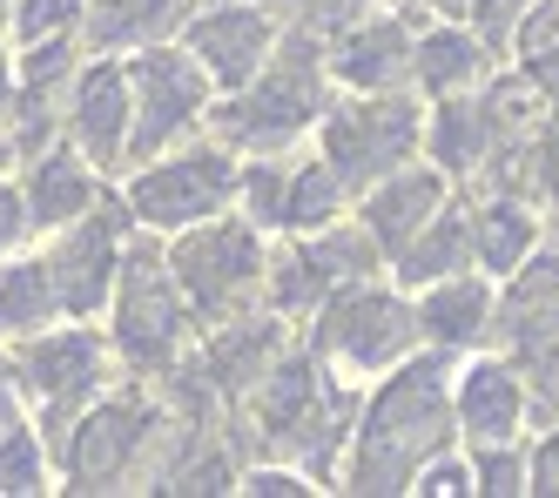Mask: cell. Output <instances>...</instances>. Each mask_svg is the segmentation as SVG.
Listing matches in <instances>:
<instances>
[{
	"label": "cell",
	"mask_w": 559,
	"mask_h": 498,
	"mask_svg": "<svg viewBox=\"0 0 559 498\" xmlns=\"http://www.w3.org/2000/svg\"><path fill=\"white\" fill-rule=\"evenodd\" d=\"M512 68L533 81V95L546 102V115H559V48H546V55H512Z\"/></svg>",
	"instance_id": "obj_36"
},
{
	"label": "cell",
	"mask_w": 559,
	"mask_h": 498,
	"mask_svg": "<svg viewBox=\"0 0 559 498\" xmlns=\"http://www.w3.org/2000/svg\"><path fill=\"white\" fill-rule=\"evenodd\" d=\"M331 95H337V81H331V61H324V40L304 34V27H284L276 55L243 88L216 95L210 135L229 142L236 155H297V149H310Z\"/></svg>",
	"instance_id": "obj_4"
},
{
	"label": "cell",
	"mask_w": 559,
	"mask_h": 498,
	"mask_svg": "<svg viewBox=\"0 0 559 498\" xmlns=\"http://www.w3.org/2000/svg\"><path fill=\"white\" fill-rule=\"evenodd\" d=\"M526 195L546 210V223L559 229V115L533 135V155H526Z\"/></svg>",
	"instance_id": "obj_32"
},
{
	"label": "cell",
	"mask_w": 559,
	"mask_h": 498,
	"mask_svg": "<svg viewBox=\"0 0 559 498\" xmlns=\"http://www.w3.org/2000/svg\"><path fill=\"white\" fill-rule=\"evenodd\" d=\"M384 270V249L365 236V223L344 216L331 229H310V236H270V283H263V304L276 317L304 323L331 289L357 283V276H378Z\"/></svg>",
	"instance_id": "obj_12"
},
{
	"label": "cell",
	"mask_w": 559,
	"mask_h": 498,
	"mask_svg": "<svg viewBox=\"0 0 559 498\" xmlns=\"http://www.w3.org/2000/svg\"><path fill=\"white\" fill-rule=\"evenodd\" d=\"M14 48H8V34H0V121H8V108H14Z\"/></svg>",
	"instance_id": "obj_37"
},
{
	"label": "cell",
	"mask_w": 559,
	"mask_h": 498,
	"mask_svg": "<svg viewBox=\"0 0 559 498\" xmlns=\"http://www.w3.org/2000/svg\"><path fill=\"white\" fill-rule=\"evenodd\" d=\"M506 68L499 48H486L465 21H418V48H412V88L425 102H452L478 95L486 81Z\"/></svg>",
	"instance_id": "obj_22"
},
{
	"label": "cell",
	"mask_w": 559,
	"mask_h": 498,
	"mask_svg": "<svg viewBox=\"0 0 559 498\" xmlns=\"http://www.w3.org/2000/svg\"><path fill=\"white\" fill-rule=\"evenodd\" d=\"M405 8H412L418 21H459V14H465V0H405Z\"/></svg>",
	"instance_id": "obj_38"
},
{
	"label": "cell",
	"mask_w": 559,
	"mask_h": 498,
	"mask_svg": "<svg viewBox=\"0 0 559 498\" xmlns=\"http://www.w3.org/2000/svg\"><path fill=\"white\" fill-rule=\"evenodd\" d=\"M526 14H533V0H465L459 21L486 40V48H499L512 61V40H519V27H526Z\"/></svg>",
	"instance_id": "obj_31"
},
{
	"label": "cell",
	"mask_w": 559,
	"mask_h": 498,
	"mask_svg": "<svg viewBox=\"0 0 559 498\" xmlns=\"http://www.w3.org/2000/svg\"><path fill=\"white\" fill-rule=\"evenodd\" d=\"M236 169H243V155L216 135H195L169 155H148L135 169L115 176V195H122V210L135 229L148 236H176L189 223H210L223 210H236Z\"/></svg>",
	"instance_id": "obj_8"
},
{
	"label": "cell",
	"mask_w": 559,
	"mask_h": 498,
	"mask_svg": "<svg viewBox=\"0 0 559 498\" xmlns=\"http://www.w3.org/2000/svg\"><path fill=\"white\" fill-rule=\"evenodd\" d=\"M129 236H135V223H129V210H122V195H115V189L95 202L88 216H74V223H61L55 236H41V257H48V276H55V289H61V310H68V317L102 323Z\"/></svg>",
	"instance_id": "obj_13"
},
{
	"label": "cell",
	"mask_w": 559,
	"mask_h": 498,
	"mask_svg": "<svg viewBox=\"0 0 559 498\" xmlns=\"http://www.w3.org/2000/svg\"><path fill=\"white\" fill-rule=\"evenodd\" d=\"M14 182H21V195H27L34 242L55 236V229L74 223V216H88L95 202L115 189V176H102L95 162H88L82 149H68V142H48V149L21 155V162H14Z\"/></svg>",
	"instance_id": "obj_19"
},
{
	"label": "cell",
	"mask_w": 559,
	"mask_h": 498,
	"mask_svg": "<svg viewBox=\"0 0 559 498\" xmlns=\"http://www.w3.org/2000/svg\"><path fill=\"white\" fill-rule=\"evenodd\" d=\"M129 68V102H135V121H129V169L148 155H169L195 135H210V115H216V88L210 74L189 61L182 40H155V48H135L122 55Z\"/></svg>",
	"instance_id": "obj_11"
},
{
	"label": "cell",
	"mask_w": 559,
	"mask_h": 498,
	"mask_svg": "<svg viewBox=\"0 0 559 498\" xmlns=\"http://www.w3.org/2000/svg\"><path fill=\"white\" fill-rule=\"evenodd\" d=\"M14 162H21L14 155V135H8V121H0V169H14Z\"/></svg>",
	"instance_id": "obj_39"
},
{
	"label": "cell",
	"mask_w": 559,
	"mask_h": 498,
	"mask_svg": "<svg viewBox=\"0 0 559 498\" xmlns=\"http://www.w3.org/2000/svg\"><path fill=\"white\" fill-rule=\"evenodd\" d=\"M236 498H324V485H317L304 465H290V459H243Z\"/></svg>",
	"instance_id": "obj_29"
},
{
	"label": "cell",
	"mask_w": 559,
	"mask_h": 498,
	"mask_svg": "<svg viewBox=\"0 0 559 498\" xmlns=\"http://www.w3.org/2000/svg\"><path fill=\"white\" fill-rule=\"evenodd\" d=\"M452 195H459V189H452V176H445V169H431V162L418 155V162H405V169H391L384 182H371L365 195L350 202V216L365 223V236L384 249V263H391L397 249H405V242H412L438 210H445Z\"/></svg>",
	"instance_id": "obj_20"
},
{
	"label": "cell",
	"mask_w": 559,
	"mask_h": 498,
	"mask_svg": "<svg viewBox=\"0 0 559 498\" xmlns=\"http://www.w3.org/2000/svg\"><path fill=\"white\" fill-rule=\"evenodd\" d=\"M88 27V0H8V48H34V40H61Z\"/></svg>",
	"instance_id": "obj_27"
},
{
	"label": "cell",
	"mask_w": 559,
	"mask_h": 498,
	"mask_svg": "<svg viewBox=\"0 0 559 498\" xmlns=\"http://www.w3.org/2000/svg\"><path fill=\"white\" fill-rule=\"evenodd\" d=\"M452 364L459 357L418 344L405 364H391L384 378H371L365 391H357L350 444H344V465H337V491L344 498H405L418 465L459 444Z\"/></svg>",
	"instance_id": "obj_1"
},
{
	"label": "cell",
	"mask_w": 559,
	"mask_h": 498,
	"mask_svg": "<svg viewBox=\"0 0 559 498\" xmlns=\"http://www.w3.org/2000/svg\"><path fill=\"white\" fill-rule=\"evenodd\" d=\"M412 310H418L425 351L472 357V351L499 344V276H486V270H452V276L412 289Z\"/></svg>",
	"instance_id": "obj_18"
},
{
	"label": "cell",
	"mask_w": 559,
	"mask_h": 498,
	"mask_svg": "<svg viewBox=\"0 0 559 498\" xmlns=\"http://www.w3.org/2000/svg\"><path fill=\"white\" fill-rule=\"evenodd\" d=\"M344 216H350V189L331 176V162L317 149L284 155V189H276L270 236H310V229H331Z\"/></svg>",
	"instance_id": "obj_23"
},
{
	"label": "cell",
	"mask_w": 559,
	"mask_h": 498,
	"mask_svg": "<svg viewBox=\"0 0 559 498\" xmlns=\"http://www.w3.org/2000/svg\"><path fill=\"white\" fill-rule=\"evenodd\" d=\"M310 149L331 162V176L350 189V202L391 169L425 155V95L418 88H384V95H331Z\"/></svg>",
	"instance_id": "obj_9"
},
{
	"label": "cell",
	"mask_w": 559,
	"mask_h": 498,
	"mask_svg": "<svg viewBox=\"0 0 559 498\" xmlns=\"http://www.w3.org/2000/svg\"><path fill=\"white\" fill-rule=\"evenodd\" d=\"M472 498H526V444H465Z\"/></svg>",
	"instance_id": "obj_28"
},
{
	"label": "cell",
	"mask_w": 559,
	"mask_h": 498,
	"mask_svg": "<svg viewBox=\"0 0 559 498\" xmlns=\"http://www.w3.org/2000/svg\"><path fill=\"white\" fill-rule=\"evenodd\" d=\"M412 48H418V14L405 0L357 14L324 40V61L337 95H384V88H412Z\"/></svg>",
	"instance_id": "obj_17"
},
{
	"label": "cell",
	"mask_w": 559,
	"mask_h": 498,
	"mask_svg": "<svg viewBox=\"0 0 559 498\" xmlns=\"http://www.w3.org/2000/svg\"><path fill=\"white\" fill-rule=\"evenodd\" d=\"M526 498H559V418L533 425L526 438Z\"/></svg>",
	"instance_id": "obj_34"
},
{
	"label": "cell",
	"mask_w": 559,
	"mask_h": 498,
	"mask_svg": "<svg viewBox=\"0 0 559 498\" xmlns=\"http://www.w3.org/2000/svg\"><path fill=\"white\" fill-rule=\"evenodd\" d=\"M129 121H135V102H129V68L122 55H82L68 81V102H61V142L82 149L102 176H122L129 169Z\"/></svg>",
	"instance_id": "obj_15"
},
{
	"label": "cell",
	"mask_w": 559,
	"mask_h": 498,
	"mask_svg": "<svg viewBox=\"0 0 559 498\" xmlns=\"http://www.w3.org/2000/svg\"><path fill=\"white\" fill-rule=\"evenodd\" d=\"M176 404L155 391L148 378L108 384L82 418H68L55 431V478L74 498H115V491H148L155 465L169 451Z\"/></svg>",
	"instance_id": "obj_3"
},
{
	"label": "cell",
	"mask_w": 559,
	"mask_h": 498,
	"mask_svg": "<svg viewBox=\"0 0 559 498\" xmlns=\"http://www.w3.org/2000/svg\"><path fill=\"white\" fill-rule=\"evenodd\" d=\"M61 289L48 276V257H41V242H27L14 249V257H0V344H21L34 337V330H48L61 323Z\"/></svg>",
	"instance_id": "obj_25"
},
{
	"label": "cell",
	"mask_w": 559,
	"mask_h": 498,
	"mask_svg": "<svg viewBox=\"0 0 559 498\" xmlns=\"http://www.w3.org/2000/svg\"><path fill=\"white\" fill-rule=\"evenodd\" d=\"M276 21L284 27H304L317 40H331L337 27H350L357 14H371V8H391V0H270Z\"/></svg>",
	"instance_id": "obj_30"
},
{
	"label": "cell",
	"mask_w": 559,
	"mask_h": 498,
	"mask_svg": "<svg viewBox=\"0 0 559 498\" xmlns=\"http://www.w3.org/2000/svg\"><path fill=\"white\" fill-rule=\"evenodd\" d=\"M169 242V270L182 283V297L195 310V330L229 323V317H250L263 310V283H270V236L243 216V210H223L210 223H189Z\"/></svg>",
	"instance_id": "obj_7"
},
{
	"label": "cell",
	"mask_w": 559,
	"mask_h": 498,
	"mask_svg": "<svg viewBox=\"0 0 559 498\" xmlns=\"http://www.w3.org/2000/svg\"><path fill=\"white\" fill-rule=\"evenodd\" d=\"M34 242V223H27V195L14 182V169H0V257H14V249Z\"/></svg>",
	"instance_id": "obj_35"
},
{
	"label": "cell",
	"mask_w": 559,
	"mask_h": 498,
	"mask_svg": "<svg viewBox=\"0 0 559 498\" xmlns=\"http://www.w3.org/2000/svg\"><path fill=\"white\" fill-rule=\"evenodd\" d=\"M405 498H472V459H465V444H452V451H438V459H425Z\"/></svg>",
	"instance_id": "obj_33"
},
{
	"label": "cell",
	"mask_w": 559,
	"mask_h": 498,
	"mask_svg": "<svg viewBox=\"0 0 559 498\" xmlns=\"http://www.w3.org/2000/svg\"><path fill=\"white\" fill-rule=\"evenodd\" d=\"M304 351L331 370L337 384L365 391L371 378H384L391 364H405L418 351V310H412V289L391 283V270L378 276H357L344 289H331L304 323H297Z\"/></svg>",
	"instance_id": "obj_5"
},
{
	"label": "cell",
	"mask_w": 559,
	"mask_h": 498,
	"mask_svg": "<svg viewBox=\"0 0 559 498\" xmlns=\"http://www.w3.org/2000/svg\"><path fill=\"white\" fill-rule=\"evenodd\" d=\"M8 357H14V378H21V391L34 404V418L48 425V438L68 418H82L108 384L129 378L122 357H115V344H108V330L88 323V317H61L48 330H34V337L8 344Z\"/></svg>",
	"instance_id": "obj_10"
},
{
	"label": "cell",
	"mask_w": 559,
	"mask_h": 498,
	"mask_svg": "<svg viewBox=\"0 0 559 498\" xmlns=\"http://www.w3.org/2000/svg\"><path fill=\"white\" fill-rule=\"evenodd\" d=\"M452 418H459V444H526L533 438L539 425L533 391L499 344L452 364Z\"/></svg>",
	"instance_id": "obj_16"
},
{
	"label": "cell",
	"mask_w": 559,
	"mask_h": 498,
	"mask_svg": "<svg viewBox=\"0 0 559 498\" xmlns=\"http://www.w3.org/2000/svg\"><path fill=\"white\" fill-rule=\"evenodd\" d=\"M0 21H8V0H0Z\"/></svg>",
	"instance_id": "obj_40"
},
{
	"label": "cell",
	"mask_w": 559,
	"mask_h": 498,
	"mask_svg": "<svg viewBox=\"0 0 559 498\" xmlns=\"http://www.w3.org/2000/svg\"><path fill=\"white\" fill-rule=\"evenodd\" d=\"M465 229H472V270H486V276H512V270H526L552 223L546 210L526 195V189H486V195H465Z\"/></svg>",
	"instance_id": "obj_21"
},
{
	"label": "cell",
	"mask_w": 559,
	"mask_h": 498,
	"mask_svg": "<svg viewBox=\"0 0 559 498\" xmlns=\"http://www.w3.org/2000/svg\"><path fill=\"white\" fill-rule=\"evenodd\" d=\"M350 418H357V384H337L304 351V337H290V351L250 384V398L229 411L223 431L236 444V459H290L324 491H337Z\"/></svg>",
	"instance_id": "obj_2"
},
{
	"label": "cell",
	"mask_w": 559,
	"mask_h": 498,
	"mask_svg": "<svg viewBox=\"0 0 559 498\" xmlns=\"http://www.w3.org/2000/svg\"><path fill=\"white\" fill-rule=\"evenodd\" d=\"M102 330L115 357H122L129 378H169V370L189 357L195 344V310L182 297V283L169 270V242L135 229L129 249H122V270H115V289H108V310H102Z\"/></svg>",
	"instance_id": "obj_6"
},
{
	"label": "cell",
	"mask_w": 559,
	"mask_h": 498,
	"mask_svg": "<svg viewBox=\"0 0 559 498\" xmlns=\"http://www.w3.org/2000/svg\"><path fill=\"white\" fill-rule=\"evenodd\" d=\"M182 48L189 61L210 74L216 95H236L243 81L276 55L284 40V21H276L270 0H195V14L182 21Z\"/></svg>",
	"instance_id": "obj_14"
},
{
	"label": "cell",
	"mask_w": 559,
	"mask_h": 498,
	"mask_svg": "<svg viewBox=\"0 0 559 498\" xmlns=\"http://www.w3.org/2000/svg\"><path fill=\"white\" fill-rule=\"evenodd\" d=\"M391 283H405V289H425L438 276H452V270H472V229H465V195H452L445 210H438L397 257L384 263Z\"/></svg>",
	"instance_id": "obj_26"
},
{
	"label": "cell",
	"mask_w": 559,
	"mask_h": 498,
	"mask_svg": "<svg viewBox=\"0 0 559 498\" xmlns=\"http://www.w3.org/2000/svg\"><path fill=\"white\" fill-rule=\"evenodd\" d=\"M189 14L195 0H88L82 40L95 55H135V48H155V40H176Z\"/></svg>",
	"instance_id": "obj_24"
}]
</instances>
